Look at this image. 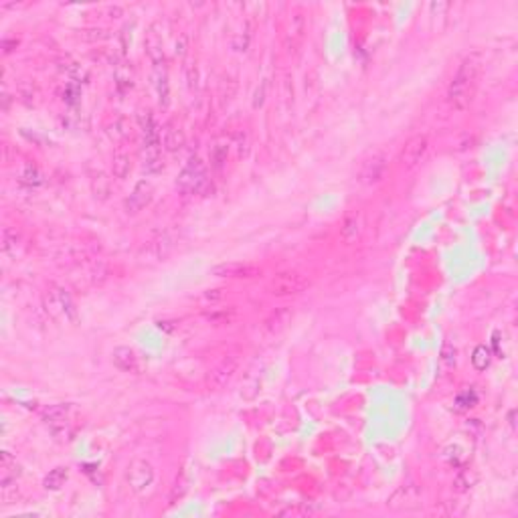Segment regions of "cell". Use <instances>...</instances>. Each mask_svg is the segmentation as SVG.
<instances>
[{
    "instance_id": "1",
    "label": "cell",
    "mask_w": 518,
    "mask_h": 518,
    "mask_svg": "<svg viewBox=\"0 0 518 518\" xmlns=\"http://www.w3.org/2000/svg\"><path fill=\"white\" fill-rule=\"evenodd\" d=\"M480 69L482 59L478 53H472L462 61V65L458 67V71L447 87V104L451 110L464 111L470 108L474 93H476V87H478Z\"/></svg>"
},
{
    "instance_id": "2",
    "label": "cell",
    "mask_w": 518,
    "mask_h": 518,
    "mask_svg": "<svg viewBox=\"0 0 518 518\" xmlns=\"http://www.w3.org/2000/svg\"><path fill=\"white\" fill-rule=\"evenodd\" d=\"M310 288V280L300 271H282L269 282V294L275 297L300 296Z\"/></svg>"
},
{
    "instance_id": "3",
    "label": "cell",
    "mask_w": 518,
    "mask_h": 518,
    "mask_svg": "<svg viewBox=\"0 0 518 518\" xmlns=\"http://www.w3.org/2000/svg\"><path fill=\"white\" fill-rule=\"evenodd\" d=\"M177 186L185 192V194H203L205 188H209V179H207V170L203 166V162L199 158H192L186 168L181 172Z\"/></svg>"
},
{
    "instance_id": "4",
    "label": "cell",
    "mask_w": 518,
    "mask_h": 518,
    "mask_svg": "<svg viewBox=\"0 0 518 518\" xmlns=\"http://www.w3.org/2000/svg\"><path fill=\"white\" fill-rule=\"evenodd\" d=\"M45 306H47V312L55 318V320H61V322H74L77 318V310H75L74 300L69 297V294L65 290H51L47 296H45Z\"/></svg>"
},
{
    "instance_id": "5",
    "label": "cell",
    "mask_w": 518,
    "mask_h": 518,
    "mask_svg": "<svg viewBox=\"0 0 518 518\" xmlns=\"http://www.w3.org/2000/svg\"><path fill=\"white\" fill-rule=\"evenodd\" d=\"M387 156L383 152H372L369 154L363 164H361V170H359V183L365 186H374L379 185L385 174H387Z\"/></svg>"
},
{
    "instance_id": "6",
    "label": "cell",
    "mask_w": 518,
    "mask_h": 518,
    "mask_svg": "<svg viewBox=\"0 0 518 518\" xmlns=\"http://www.w3.org/2000/svg\"><path fill=\"white\" fill-rule=\"evenodd\" d=\"M427 152H429V138L425 134H417V136L409 138L407 144L403 146L401 154H399L401 168H405V170L417 168L425 160Z\"/></svg>"
},
{
    "instance_id": "7",
    "label": "cell",
    "mask_w": 518,
    "mask_h": 518,
    "mask_svg": "<svg viewBox=\"0 0 518 518\" xmlns=\"http://www.w3.org/2000/svg\"><path fill=\"white\" fill-rule=\"evenodd\" d=\"M237 369H239V357L237 354L225 357L221 363L217 367H213L211 372L207 374V387L211 391H221L223 387H227L229 381L235 376Z\"/></svg>"
},
{
    "instance_id": "8",
    "label": "cell",
    "mask_w": 518,
    "mask_h": 518,
    "mask_svg": "<svg viewBox=\"0 0 518 518\" xmlns=\"http://www.w3.org/2000/svg\"><path fill=\"white\" fill-rule=\"evenodd\" d=\"M126 482L130 484V488L134 492H144L146 488L152 486L154 482V468L148 460H134L126 472Z\"/></svg>"
},
{
    "instance_id": "9",
    "label": "cell",
    "mask_w": 518,
    "mask_h": 518,
    "mask_svg": "<svg viewBox=\"0 0 518 518\" xmlns=\"http://www.w3.org/2000/svg\"><path fill=\"white\" fill-rule=\"evenodd\" d=\"M211 273L215 278H225V280H249L261 273V269L251 265V263H243V261H227L219 263L211 269Z\"/></svg>"
},
{
    "instance_id": "10",
    "label": "cell",
    "mask_w": 518,
    "mask_h": 518,
    "mask_svg": "<svg viewBox=\"0 0 518 518\" xmlns=\"http://www.w3.org/2000/svg\"><path fill=\"white\" fill-rule=\"evenodd\" d=\"M306 31H308V21H306V14L302 10H296L292 12L290 21H288V27H286V35H284V45L288 51L296 53L297 49L302 47L304 38H306Z\"/></svg>"
},
{
    "instance_id": "11",
    "label": "cell",
    "mask_w": 518,
    "mask_h": 518,
    "mask_svg": "<svg viewBox=\"0 0 518 518\" xmlns=\"http://www.w3.org/2000/svg\"><path fill=\"white\" fill-rule=\"evenodd\" d=\"M292 316H294V310H292V308H280V310L271 312V314L263 320V324H261V333H263V336H267V338L278 336V334L282 333V330L290 324Z\"/></svg>"
},
{
    "instance_id": "12",
    "label": "cell",
    "mask_w": 518,
    "mask_h": 518,
    "mask_svg": "<svg viewBox=\"0 0 518 518\" xmlns=\"http://www.w3.org/2000/svg\"><path fill=\"white\" fill-rule=\"evenodd\" d=\"M111 361L113 365L124 372H140L142 370V365H140V359L138 354L130 348V346H117L113 352H111Z\"/></svg>"
},
{
    "instance_id": "13",
    "label": "cell",
    "mask_w": 518,
    "mask_h": 518,
    "mask_svg": "<svg viewBox=\"0 0 518 518\" xmlns=\"http://www.w3.org/2000/svg\"><path fill=\"white\" fill-rule=\"evenodd\" d=\"M152 194H154V188L150 183L146 181H142L140 185L134 188V192L130 194V199L126 201V209H128V213H140L146 205H148L150 201H152Z\"/></svg>"
},
{
    "instance_id": "14",
    "label": "cell",
    "mask_w": 518,
    "mask_h": 518,
    "mask_svg": "<svg viewBox=\"0 0 518 518\" xmlns=\"http://www.w3.org/2000/svg\"><path fill=\"white\" fill-rule=\"evenodd\" d=\"M363 233V215L361 213H350L344 217V221L340 225V239L342 243L350 245L354 243Z\"/></svg>"
},
{
    "instance_id": "15",
    "label": "cell",
    "mask_w": 518,
    "mask_h": 518,
    "mask_svg": "<svg viewBox=\"0 0 518 518\" xmlns=\"http://www.w3.org/2000/svg\"><path fill=\"white\" fill-rule=\"evenodd\" d=\"M154 87L162 106L168 104V75L164 65H154Z\"/></svg>"
},
{
    "instance_id": "16",
    "label": "cell",
    "mask_w": 518,
    "mask_h": 518,
    "mask_svg": "<svg viewBox=\"0 0 518 518\" xmlns=\"http://www.w3.org/2000/svg\"><path fill=\"white\" fill-rule=\"evenodd\" d=\"M132 170V160L126 152H115L113 154V162H111V172L117 181H124Z\"/></svg>"
},
{
    "instance_id": "17",
    "label": "cell",
    "mask_w": 518,
    "mask_h": 518,
    "mask_svg": "<svg viewBox=\"0 0 518 518\" xmlns=\"http://www.w3.org/2000/svg\"><path fill=\"white\" fill-rule=\"evenodd\" d=\"M183 146H185V134H183V130L170 126L166 130V134H164V148L168 150V152H177V150H181Z\"/></svg>"
},
{
    "instance_id": "18",
    "label": "cell",
    "mask_w": 518,
    "mask_h": 518,
    "mask_svg": "<svg viewBox=\"0 0 518 518\" xmlns=\"http://www.w3.org/2000/svg\"><path fill=\"white\" fill-rule=\"evenodd\" d=\"M21 237L14 229L6 227L4 233H2V251L4 256H10V258H16V245H19Z\"/></svg>"
},
{
    "instance_id": "19",
    "label": "cell",
    "mask_w": 518,
    "mask_h": 518,
    "mask_svg": "<svg viewBox=\"0 0 518 518\" xmlns=\"http://www.w3.org/2000/svg\"><path fill=\"white\" fill-rule=\"evenodd\" d=\"M490 361H492V352L490 348H486L484 344L476 346L474 348V357H472V365L476 370H486L490 367Z\"/></svg>"
},
{
    "instance_id": "20",
    "label": "cell",
    "mask_w": 518,
    "mask_h": 518,
    "mask_svg": "<svg viewBox=\"0 0 518 518\" xmlns=\"http://www.w3.org/2000/svg\"><path fill=\"white\" fill-rule=\"evenodd\" d=\"M67 480V468H55L53 472H49V476L45 478V488L47 490H59Z\"/></svg>"
},
{
    "instance_id": "21",
    "label": "cell",
    "mask_w": 518,
    "mask_h": 518,
    "mask_svg": "<svg viewBox=\"0 0 518 518\" xmlns=\"http://www.w3.org/2000/svg\"><path fill=\"white\" fill-rule=\"evenodd\" d=\"M67 413H69L67 405H53V407L43 411V417H45L47 423H61V421L67 419Z\"/></svg>"
},
{
    "instance_id": "22",
    "label": "cell",
    "mask_w": 518,
    "mask_h": 518,
    "mask_svg": "<svg viewBox=\"0 0 518 518\" xmlns=\"http://www.w3.org/2000/svg\"><path fill=\"white\" fill-rule=\"evenodd\" d=\"M211 324H227V322H231L233 318H235V310L233 308H229V310H211L207 316H205Z\"/></svg>"
},
{
    "instance_id": "23",
    "label": "cell",
    "mask_w": 518,
    "mask_h": 518,
    "mask_svg": "<svg viewBox=\"0 0 518 518\" xmlns=\"http://www.w3.org/2000/svg\"><path fill=\"white\" fill-rule=\"evenodd\" d=\"M223 297H225V290H223V288H217V290H205V292L201 294V302L213 306V304L221 302Z\"/></svg>"
},
{
    "instance_id": "24",
    "label": "cell",
    "mask_w": 518,
    "mask_h": 518,
    "mask_svg": "<svg viewBox=\"0 0 518 518\" xmlns=\"http://www.w3.org/2000/svg\"><path fill=\"white\" fill-rule=\"evenodd\" d=\"M233 146L237 148V156H245L247 150H249V138H247V134H245V132H239V134L235 136Z\"/></svg>"
}]
</instances>
